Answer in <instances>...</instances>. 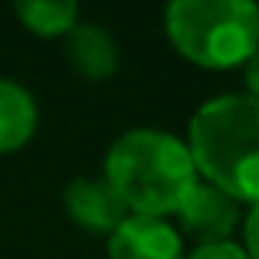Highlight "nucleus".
Wrapping results in <instances>:
<instances>
[{
    "label": "nucleus",
    "instance_id": "1",
    "mask_svg": "<svg viewBox=\"0 0 259 259\" xmlns=\"http://www.w3.org/2000/svg\"><path fill=\"white\" fill-rule=\"evenodd\" d=\"M187 151L207 184L236 203H259V99L220 95L190 118Z\"/></svg>",
    "mask_w": 259,
    "mask_h": 259
},
{
    "label": "nucleus",
    "instance_id": "2",
    "mask_svg": "<svg viewBox=\"0 0 259 259\" xmlns=\"http://www.w3.org/2000/svg\"><path fill=\"white\" fill-rule=\"evenodd\" d=\"M105 181L138 217H164L190 194L197 167L181 138L154 128H135L108 148Z\"/></svg>",
    "mask_w": 259,
    "mask_h": 259
},
{
    "label": "nucleus",
    "instance_id": "3",
    "mask_svg": "<svg viewBox=\"0 0 259 259\" xmlns=\"http://www.w3.org/2000/svg\"><path fill=\"white\" fill-rule=\"evenodd\" d=\"M167 36L190 63L230 69L259 50V7L249 0H174Z\"/></svg>",
    "mask_w": 259,
    "mask_h": 259
},
{
    "label": "nucleus",
    "instance_id": "4",
    "mask_svg": "<svg viewBox=\"0 0 259 259\" xmlns=\"http://www.w3.org/2000/svg\"><path fill=\"white\" fill-rule=\"evenodd\" d=\"M174 213L181 217V230L200 246L227 243V236L233 233L236 220H240L236 200L227 197L220 187H213V184H194Z\"/></svg>",
    "mask_w": 259,
    "mask_h": 259
},
{
    "label": "nucleus",
    "instance_id": "5",
    "mask_svg": "<svg viewBox=\"0 0 259 259\" xmlns=\"http://www.w3.org/2000/svg\"><path fill=\"white\" fill-rule=\"evenodd\" d=\"M66 213L89 233H115L128 220V207L105 177H76L63 194Z\"/></svg>",
    "mask_w": 259,
    "mask_h": 259
},
{
    "label": "nucleus",
    "instance_id": "6",
    "mask_svg": "<svg viewBox=\"0 0 259 259\" xmlns=\"http://www.w3.org/2000/svg\"><path fill=\"white\" fill-rule=\"evenodd\" d=\"M108 259H187L184 243L161 217L132 213L108 236Z\"/></svg>",
    "mask_w": 259,
    "mask_h": 259
},
{
    "label": "nucleus",
    "instance_id": "7",
    "mask_svg": "<svg viewBox=\"0 0 259 259\" xmlns=\"http://www.w3.org/2000/svg\"><path fill=\"white\" fill-rule=\"evenodd\" d=\"M66 59L89 82H105L118 72V46L99 23H76L66 33Z\"/></svg>",
    "mask_w": 259,
    "mask_h": 259
},
{
    "label": "nucleus",
    "instance_id": "8",
    "mask_svg": "<svg viewBox=\"0 0 259 259\" xmlns=\"http://www.w3.org/2000/svg\"><path fill=\"white\" fill-rule=\"evenodd\" d=\"M36 132V105L23 85L0 79V154L17 151Z\"/></svg>",
    "mask_w": 259,
    "mask_h": 259
},
{
    "label": "nucleus",
    "instance_id": "9",
    "mask_svg": "<svg viewBox=\"0 0 259 259\" xmlns=\"http://www.w3.org/2000/svg\"><path fill=\"white\" fill-rule=\"evenodd\" d=\"M13 10L36 36H66L79 23V7L72 0H23Z\"/></svg>",
    "mask_w": 259,
    "mask_h": 259
},
{
    "label": "nucleus",
    "instance_id": "10",
    "mask_svg": "<svg viewBox=\"0 0 259 259\" xmlns=\"http://www.w3.org/2000/svg\"><path fill=\"white\" fill-rule=\"evenodd\" d=\"M187 259H249L236 243H210V246H197Z\"/></svg>",
    "mask_w": 259,
    "mask_h": 259
},
{
    "label": "nucleus",
    "instance_id": "11",
    "mask_svg": "<svg viewBox=\"0 0 259 259\" xmlns=\"http://www.w3.org/2000/svg\"><path fill=\"white\" fill-rule=\"evenodd\" d=\"M249 259H259V203H253L246 217V249H243Z\"/></svg>",
    "mask_w": 259,
    "mask_h": 259
},
{
    "label": "nucleus",
    "instance_id": "12",
    "mask_svg": "<svg viewBox=\"0 0 259 259\" xmlns=\"http://www.w3.org/2000/svg\"><path fill=\"white\" fill-rule=\"evenodd\" d=\"M246 85H249V95L259 99V50L249 56V63H246Z\"/></svg>",
    "mask_w": 259,
    "mask_h": 259
}]
</instances>
